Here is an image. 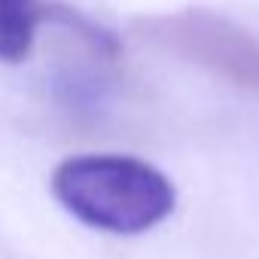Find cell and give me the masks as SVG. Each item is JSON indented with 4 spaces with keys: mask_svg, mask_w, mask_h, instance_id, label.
Segmentation results:
<instances>
[{
    "mask_svg": "<svg viewBox=\"0 0 259 259\" xmlns=\"http://www.w3.org/2000/svg\"><path fill=\"white\" fill-rule=\"evenodd\" d=\"M58 204L79 223L141 235L174 213V183L150 162L119 153H82L64 159L52 174Z\"/></svg>",
    "mask_w": 259,
    "mask_h": 259,
    "instance_id": "obj_1",
    "label": "cell"
},
{
    "mask_svg": "<svg viewBox=\"0 0 259 259\" xmlns=\"http://www.w3.org/2000/svg\"><path fill=\"white\" fill-rule=\"evenodd\" d=\"M144 28L153 40L213 70L217 76L259 92V40L220 13L183 10L147 19Z\"/></svg>",
    "mask_w": 259,
    "mask_h": 259,
    "instance_id": "obj_2",
    "label": "cell"
},
{
    "mask_svg": "<svg viewBox=\"0 0 259 259\" xmlns=\"http://www.w3.org/2000/svg\"><path fill=\"white\" fill-rule=\"evenodd\" d=\"M49 19L43 0H0V61L19 64L34 52L37 31Z\"/></svg>",
    "mask_w": 259,
    "mask_h": 259,
    "instance_id": "obj_3",
    "label": "cell"
}]
</instances>
